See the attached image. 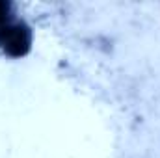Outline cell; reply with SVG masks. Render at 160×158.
Returning a JSON list of instances; mask_svg holds the SVG:
<instances>
[{
	"label": "cell",
	"mask_w": 160,
	"mask_h": 158,
	"mask_svg": "<svg viewBox=\"0 0 160 158\" xmlns=\"http://www.w3.org/2000/svg\"><path fill=\"white\" fill-rule=\"evenodd\" d=\"M32 45L34 32L26 21L17 17L15 21L0 26V52L8 58H24L26 54H30Z\"/></svg>",
	"instance_id": "obj_1"
},
{
	"label": "cell",
	"mask_w": 160,
	"mask_h": 158,
	"mask_svg": "<svg viewBox=\"0 0 160 158\" xmlns=\"http://www.w3.org/2000/svg\"><path fill=\"white\" fill-rule=\"evenodd\" d=\"M15 19H17L15 4L9 2V0H0V26L11 22V21H15Z\"/></svg>",
	"instance_id": "obj_2"
}]
</instances>
